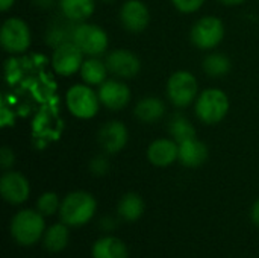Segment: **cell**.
Masks as SVG:
<instances>
[{"instance_id":"27","label":"cell","mask_w":259,"mask_h":258,"mask_svg":"<svg viewBox=\"0 0 259 258\" xmlns=\"http://www.w3.org/2000/svg\"><path fill=\"white\" fill-rule=\"evenodd\" d=\"M88 167H90L91 175L100 178V176L108 175V172L111 170V163H109V160L106 158V155H96V157L91 158Z\"/></svg>"},{"instance_id":"25","label":"cell","mask_w":259,"mask_h":258,"mask_svg":"<svg viewBox=\"0 0 259 258\" xmlns=\"http://www.w3.org/2000/svg\"><path fill=\"white\" fill-rule=\"evenodd\" d=\"M168 132L173 137L176 143H182L185 140L196 137V128L194 125L185 117V116H175L168 123Z\"/></svg>"},{"instance_id":"8","label":"cell","mask_w":259,"mask_h":258,"mask_svg":"<svg viewBox=\"0 0 259 258\" xmlns=\"http://www.w3.org/2000/svg\"><path fill=\"white\" fill-rule=\"evenodd\" d=\"M73 43L83 52V55L99 56L108 50L109 38L105 29H102L100 26L83 21L77 24L74 30Z\"/></svg>"},{"instance_id":"21","label":"cell","mask_w":259,"mask_h":258,"mask_svg":"<svg viewBox=\"0 0 259 258\" xmlns=\"http://www.w3.org/2000/svg\"><path fill=\"white\" fill-rule=\"evenodd\" d=\"M146 211L144 199L134 192L123 195L117 204V214L126 222H137L143 217Z\"/></svg>"},{"instance_id":"6","label":"cell","mask_w":259,"mask_h":258,"mask_svg":"<svg viewBox=\"0 0 259 258\" xmlns=\"http://www.w3.org/2000/svg\"><path fill=\"white\" fill-rule=\"evenodd\" d=\"M32 43L27 23L18 17H9L3 21L0 30V44L5 52L12 55L24 53Z\"/></svg>"},{"instance_id":"16","label":"cell","mask_w":259,"mask_h":258,"mask_svg":"<svg viewBox=\"0 0 259 258\" xmlns=\"http://www.w3.org/2000/svg\"><path fill=\"white\" fill-rule=\"evenodd\" d=\"M146 155L155 167H168L179 158V144L170 138H158L149 144Z\"/></svg>"},{"instance_id":"20","label":"cell","mask_w":259,"mask_h":258,"mask_svg":"<svg viewBox=\"0 0 259 258\" xmlns=\"http://www.w3.org/2000/svg\"><path fill=\"white\" fill-rule=\"evenodd\" d=\"M68 243H70V227L62 220L50 225L42 236V245L52 254L62 252L68 246Z\"/></svg>"},{"instance_id":"19","label":"cell","mask_w":259,"mask_h":258,"mask_svg":"<svg viewBox=\"0 0 259 258\" xmlns=\"http://www.w3.org/2000/svg\"><path fill=\"white\" fill-rule=\"evenodd\" d=\"M93 258H129L126 243L115 236H105L94 242L91 248Z\"/></svg>"},{"instance_id":"11","label":"cell","mask_w":259,"mask_h":258,"mask_svg":"<svg viewBox=\"0 0 259 258\" xmlns=\"http://www.w3.org/2000/svg\"><path fill=\"white\" fill-rule=\"evenodd\" d=\"M0 193L9 205H21L30 196V184L23 173L6 170L0 178Z\"/></svg>"},{"instance_id":"14","label":"cell","mask_w":259,"mask_h":258,"mask_svg":"<svg viewBox=\"0 0 259 258\" xmlns=\"http://www.w3.org/2000/svg\"><path fill=\"white\" fill-rule=\"evenodd\" d=\"M97 94L100 103L109 111H120L126 108L132 97L131 88L120 79H106L99 87Z\"/></svg>"},{"instance_id":"24","label":"cell","mask_w":259,"mask_h":258,"mask_svg":"<svg viewBox=\"0 0 259 258\" xmlns=\"http://www.w3.org/2000/svg\"><path fill=\"white\" fill-rule=\"evenodd\" d=\"M202 68L211 78H222V76H225V75H228L231 71L232 62L225 53L212 52V53H209V55H206L203 58Z\"/></svg>"},{"instance_id":"18","label":"cell","mask_w":259,"mask_h":258,"mask_svg":"<svg viewBox=\"0 0 259 258\" xmlns=\"http://www.w3.org/2000/svg\"><path fill=\"white\" fill-rule=\"evenodd\" d=\"M165 114V103L156 96H147L137 102L134 108V116L141 123H155L161 120Z\"/></svg>"},{"instance_id":"29","label":"cell","mask_w":259,"mask_h":258,"mask_svg":"<svg viewBox=\"0 0 259 258\" xmlns=\"http://www.w3.org/2000/svg\"><path fill=\"white\" fill-rule=\"evenodd\" d=\"M15 163V154L11 148L8 146H3L2 151H0V166L2 169L6 172V170H11L12 166Z\"/></svg>"},{"instance_id":"32","label":"cell","mask_w":259,"mask_h":258,"mask_svg":"<svg viewBox=\"0 0 259 258\" xmlns=\"http://www.w3.org/2000/svg\"><path fill=\"white\" fill-rule=\"evenodd\" d=\"M14 3H15V0H0V9L3 12H6L8 9H11L14 6Z\"/></svg>"},{"instance_id":"34","label":"cell","mask_w":259,"mask_h":258,"mask_svg":"<svg viewBox=\"0 0 259 258\" xmlns=\"http://www.w3.org/2000/svg\"><path fill=\"white\" fill-rule=\"evenodd\" d=\"M114 220L112 219H109V217H105L103 220H102V227H103V230H114Z\"/></svg>"},{"instance_id":"9","label":"cell","mask_w":259,"mask_h":258,"mask_svg":"<svg viewBox=\"0 0 259 258\" xmlns=\"http://www.w3.org/2000/svg\"><path fill=\"white\" fill-rule=\"evenodd\" d=\"M83 52L73 43H64L53 49L52 53V67L59 76H71L80 71L83 64Z\"/></svg>"},{"instance_id":"15","label":"cell","mask_w":259,"mask_h":258,"mask_svg":"<svg viewBox=\"0 0 259 258\" xmlns=\"http://www.w3.org/2000/svg\"><path fill=\"white\" fill-rule=\"evenodd\" d=\"M77 21H73L70 20L68 17H65L62 12L52 17L50 21L47 23V27H46V33H44V38H46V43L50 46V47H58L64 43H70L73 41V36H74V30L77 27Z\"/></svg>"},{"instance_id":"23","label":"cell","mask_w":259,"mask_h":258,"mask_svg":"<svg viewBox=\"0 0 259 258\" xmlns=\"http://www.w3.org/2000/svg\"><path fill=\"white\" fill-rule=\"evenodd\" d=\"M79 73L85 84H88L91 87H100L106 81L109 70H108L105 61L99 59L97 56H90L88 59L83 61Z\"/></svg>"},{"instance_id":"1","label":"cell","mask_w":259,"mask_h":258,"mask_svg":"<svg viewBox=\"0 0 259 258\" xmlns=\"http://www.w3.org/2000/svg\"><path fill=\"white\" fill-rule=\"evenodd\" d=\"M97 211L96 198L83 190H76L68 193L59 208V217L70 228H80L93 220Z\"/></svg>"},{"instance_id":"17","label":"cell","mask_w":259,"mask_h":258,"mask_svg":"<svg viewBox=\"0 0 259 258\" xmlns=\"http://www.w3.org/2000/svg\"><path fill=\"white\" fill-rule=\"evenodd\" d=\"M179 144V158L178 161L188 167V169H197L200 166H203L208 161L209 157V149L208 146L199 140L197 137L185 140Z\"/></svg>"},{"instance_id":"26","label":"cell","mask_w":259,"mask_h":258,"mask_svg":"<svg viewBox=\"0 0 259 258\" xmlns=\"http://www.w3.org/2000/svg\"><path fill=\"white\" fill-rule=\"evenodd\" d=\"M61 199L58 196V193L55 192H44L38 199H36V210L49 217V216H53L56 213H59V208H61Z\"/></svg>"},{"instance_id":"5","label":"cell","mask_w":259,"mask_h":258,"mask_svg":"<svg viewBox=\"0 0 259 258\" xmlns=\"http://www.w3.org/2000/svg\"><path fill=\"white\" fill-rule=\"evenodd\" d=\"M199 84L188 70H178L167 81V97L178 108H187L197 99Z\"/></svg>"},{"instance_id":"4","label":"cell","mask_w":259,"mask_h":258,"mask_svg":"<svg viewBox=\"0 0 259 258\" xmlns=\"http://www.w3.org/2000/svg\"><path fill=\"white\" fill-rule=\"evenodd\" d=\"M65 105L71 116L82 120H90L97 116L100 108L99 94L88 84H76L65 94Z\"/></svg>"},{"instance_id":"22","label":"cell","mask_w":259,"mask_h":258,"mask_svg":"<svg viewBox=\"0 0 259 258\" xmlns=\"http://www.w3.org/2000/svg\"><path fill=\"white\" fill-rule=\"evenodd\" d=\"M61 12L73 21L83 23L96 11V0H58Z\"/></svg>"},{"instance_id":"33","label":"cell","mask_w":259,"mask_h":258,"mask_svg":"<svg viewBox=\"0 0 259 258\" xmlns=\"http://www.w3.org/2000/svg\"><path fill=\"white\" fill-rule=\"evenodd\" d=\"M219 2L225 6H238V5H243L246 0H219Z\"/></svg>"},{"instance_id":"3","label":"cell","mask_w":259,"mask_h":258,"mask_svg":"<svg viewBox=\"0 0 259 258\" xmlns=\"http://www.w3.org/2000/svg\"><path fill=\"white\" fill-rule=\"evenodd\" d=\"M231 102L228 94L220 88H206L202 91L194 105L197 119L208 126L220 123L229 113Z\"/></svg>"},{"instance_id":"12","label":"cell","mask_w":259,"mask_h":258,"mask_svg":"<svg viewBox=\"0 0 259 258\" xmlns=\"http://www.w3.org/2000/svg\"><path fill=\"white\" fill-rule=\"evenodd\" d=\"M106 67L111 75L118 79H132L141 70L140 58L127 49H115L105 58Z\"/></svg>"},{"instance_id":"35","label":"cell","mask_w":259,"mask_h":258,"mask_svg":"<svg viewBox=\"0 0 259 258\" xmlns=\"http://www.w3.org/2000/svg\"><path fill=\"white\" fill-rule=\"evenodd\" d=\"M102 2H106V3H109V2H114V0H102Z\"/></svg>"},{"instance_id":"10","label":"cell","mask_w":259,"mask_h":258,"mask_svg":"<svg viewBox=\"0 0 259 258\" xmlns=\"http://www.w3.org/2000/svg\"><path fill=\"white\" fill-rule=\"evenodd\" d=\"M129 140L127 128L120 120L105 122L97 132V143L106 155H115L121 152Z\"/></svg>"},{"instance_id":"13","label":"cell","mask_w":259,"mask_h":258,"mask_svg":"<svg viewBox=\"0 0 259 258\" xmlns=\"http://www.w3.org/2000/svg\"><path fill=\"white\" fill-rule=\"evenodd\" d=\"M118 17L124 30L131 33H140L146 30L150 23L149 8L141 0H126L120 8Z\"/></svg>"},{"instance_id":"30","label":"cell","mask_w":259,"mask_h":258,"mask_svg":"<svg viewBox=\"0 0 259 258\" xmlns=\"http://www.w3.org/2000/svg\"><path fill=\"white\" fill-rule=\"evenodd\" d=\"M250 219H252V222L259 228V199L252 205V208H250Z\"/></svg>"},{"instance_id":"2","label":"cell","mask_w":259,"mask_h":258,"mask_svg":"<svg viewBox=\"0 0 259 258\" xmlns=\"http://www.w3.org/2000/svg\"><path fill=\"white\" fill-rule=\"evenodd\" d=\"M46 216L38 210L24 208L14 214L9 224V233L15 243L20 246H33L46 233Z\"/></svg>"},{"instance_id":"31","label":"cell","mask_w":259,"mask_h":258,"mask_svg":"<svg viewBox=\"0 0 259 258\" xmlns=\"http://www.w3.org/2000/svg\"><path fill=\"white\" fill-rule=\"evenodd\" d=\"M33 3L41 9H50L56 3V0H33Z\"/></svg>"},{"instance_id":"28","label":"cell","mask_w":259,"mask_h":258,"mask_svg":"<svg viewBox=\"0 0 259 258\" xmlns=\"http://www.w3.org/2000/svg\"><path fill=\"white\" fill-rule=\"evenodd\" d=\"M206 0H171L173 6L182 12V14H193V12H197L203 5H205Z\"/></svg>"},{"instance_id":"7","label":"cell","mask_w":259,"mask_h":258,"mask_svg":"<svg viewBox=\"0 0 259 258\" xmlns=\"http://www.w3.org/2000/svg\"><path fill=\"white\" fill-rule=\"evenodd\" d=\"M223 38L225 24L219 17L214 15H205L199 18L190 30L191 43L200 50H212L219 47Z\"/></svg>"}]
</instances>
